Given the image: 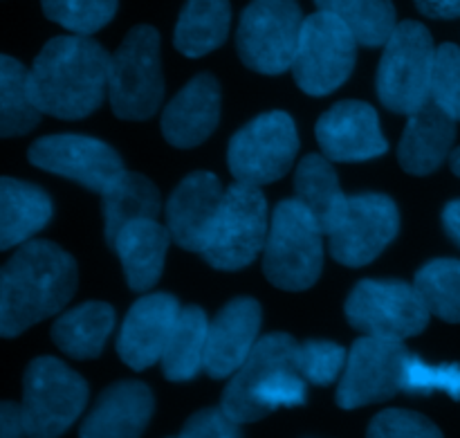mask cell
Returning a JSON list of instances; mask_svg holds the SVG:
<instances>
[{
  "label": "cell",
  "mask_w": 460,
  "mask_h": 438,
  "mask_svg": "<svg viewBox=\"0 0 460 438\" xmlns=\"http://www.w3.org/2000/svg\"><path fill=\"white\" fill-rule=\"evenodd\" d=\"M323 268V229L299 201H283L270 220L263 270L283 291H305Z\"/></svg>",
  "instance_id": "cell-4"
},
{
  "label": "cell",
  "mask_w": 460,
  "mask_h": 438,
  "mask_svg": "<svg viewBox=\"0 0 460 438\" xmlns=\"http://www.w3.org/2000/svg\"><path fill=\"white\" fill-rule=\"evenodd\" d=\"M49 21L75 34L88 36L112 21L117 0H40Z\"/></svg>",
  "instance_id": "cell-33"
},
{
  "label": "cell",
  "mask_w": 460,
  "mask_h": 438,
  "mask_svg": "<svg viewBox=\"0 0 460 438\" xmlns=\"http://www.w3.org/2000/svg\"><path fill=\"white\" fill-rule=\"evenodd\" d=\"M368 438H443L438 427L425 416L404 409H389L373 418Z\"/></svg>",
  "instance_id": "cell-37"
},
{
  "label": "cell",
  "mask_w": 460,
  "mask_h": 438,
  "mask_svg": "<svg viewBox=\"0 0 460 438\" xmlns=\"http://www.w3.org/2000/svg\"><path fill=\"white\" fill-rule=\"evenodd\" d=\"M404 391L407 394H434L445 391L460 400V367L458 364H429L418 355H409L404 367Z\"/></svg>",
  "instance_id": "cell-35"
},
{
  "label": "cell",
  "mask_w": 460,
  "mask_h": 438,
  "mask_svg": "<svg viewBox=\"0 0 460 438\" xmlns=\"http://www.w3.org/2000/svg\"><path fill=\"white\" fill-rule=\"evenodd\" d=\"M171 241L173 238L169 228H162L155 219L135 220L121 229L112 243V250L119 256L126 282L135 292L151 291L160 282Z\"/></svg>",
  "instance_id": "cell-23"
},
{
  "label": "cell",
  "mask_w": 460,
  "mask_h": 438,
  "mask_svg": "<svg viewBox=\"0 0 460 438\" xmlns=\"http://www.w3.org/2000/svg\"><path fill=\"white\" fill-rule=\"evenodd\" d=\"M153 414V394L135 380L117 382L85 416L79 438H139Z\"/></svg>",
  "instance_id": "cell-22"
},
{
  "label": "cell",
  "mask_w": 460,
  "mask_h": 438,
  "mask_svg": "<svg viewBox=\"0 0 460 438\" xmlns=\"http://www.w3.org/2000/svg\"><path fill=\"white\" fill-rule=\"evenodd\" d=\"M112 57L88 36L48 40L30 70V88L40 112L81 120L102 106L111 84Z\"/></svg>",
  "instance_id": "cell-1"
},
{
  "label": "cell",
  "mask_w": 460,
  "mask_h": 438,
  "mask_svg": "<svg viewBox=\"0 0 460 438\" xmlns=\"http://www.w3.org/2000/svg\"><path fill=\"white\" fill-rule=\"evenodd\" d=\"M40 108L36 106L30 88V72L4 54L0 58V135H25L39 124Z\"/></svg>",
  "instance_id": "cell-30"
},
{
  "label": "cell",
  "mask_w": 460,
  "mask_h": 438,
  "mask_svg": "<svg viewBox=\"0 0 460 438\" xmlns=\"http://www.w3.org/2000/svg\"><path fill=\"white\" fill-rule=\"evenodd\" d=\"M52 219V201L43 189L18 180H0V250L21 246Z\"/></svg>",
  "instance_id": "cell-24"
},
{
  "label": "cell",
  "mask_w": 460,
  "mask_h": 438,
  "mask_svg": "<svg viewBox=\"0 0 460 438\" xmlns=\"http://www.w3.org/2000/svg\"><path fill=\"white\" fill-rule=\"evenodd\" d=\"M0 438H30L22 423L21 407L12 403H3L0 407Z\"/></svg>",
  "instance_id": "cell-39"
},
{
  "label": "cell",
  "mask_w": 460,
  "mask_h": 438,
  "mask_svg": "<svg viewBox=\"0 0 460 438\" xmlns=\"http://www.w3.org/2000/svg\"><path fill=\"white\" fill-rule=\"evenodd\" d=\"M436 49L422 22L404 21L395 27L377 67V94L389 111L411 115L431 97Z\"/></svg>",
  "instance_id": "cell-5"
},
{
  "label": "cell",
  "mask_w": 460,
  "mask_h": 438,
  "mask_svg": "<svg viewBox=\"0 0 460 438\" xmlns=\"http://www.w3.org/2000/svg\"><path fill=\"white\" fill-rule=\"evenodd\" d=\"M317 142L332 162L373 160L389 148L377 112L364 102H340L323 112L317 121Z\"/></svg>",
  "instance_id": "cell-16"
},
{
  "label": "cell",
  "mask_w": 460,
  "mask_h": 438,
  "mask_svg": "<svg viewBox=\"0 0 460 438\" xmlns=\"http://www.w3.org/2000/svg\"><path fill=\"white\" fill-rule=\"evenodd\" d=\"M30 162L97 193H106L124 174V162L115 148L85 135H48L36 139L30 147Z\"/></svg>",
  "instance_id": "cell-15"
},
{
  "label": "cell",
  "mask_w": 460,
  "mask_h": 438,
  "mask_svg": "<svg viewBox=\"0 0 460 438\" xmlns=\"http://www.w3.org/2000/svg\"><path fill=\"white\" fill-rule=\"evenodd\" d=\"M431 99L454 120H460V48L445 43L436 49Z\"/></svg>",
  "instance_id": "cell-36"
},
{
  "label": "cell",
  "mask_w": 460,
  "mask_h": 438,
  "mask_svg": "<svg viewBox=\"0 0 460 438\" xmlns=\"http://www.w3.org/2000/svg\"><path fill=\"white\" fill-rule=\"evenodd\" d=\"M443 223L449 238L460 247V201H452L443 211Z\"/></svg>",
  "instance_id": "cell-41"
},
{
  "label": "cell",
  "mask_w": 460,
  "mask_h": 438,
  "mask_svg": "<svg viewBox=\"0 0 460 438\" xmlns=\"http://www.w3.org/2000/svg\"><path fill=\"white\" fill-rule=\"evenodd\" d=\"M88 385L79 373L54 358L27 367L21 416L30 438H58L84 412Z\"/></svg>",
  "instance_id": "cell-8"
},
{
  "label": "cell",
  "mask_w": 460,
  "mask_h": 438,
  "mask_svg": "<svg viewBox=\"0 0 460 438\" xmlns=\"http://www.w3.org/2000/svg\"><path fill=\"white\" fill-rule=\"evenodd\" d=\"M400 214L395 202L382 193H362L346 201L344 211L328 237L335 261L359 268L371 264L398 237Z\"/></svg>",
  "instance_id": "cell-14"
},
{
  "label": "cell",
  "mask_w": 460,
  "mask_h": 438,
  "mask_svg": "<svg viewBox=\"0 0 460 438\" xmlns=\"http://www.w3.org/2000/svg\"><path fill=\"white\" fill-rule=\"evenodd\" d=\"M346 360L349 355L335 342L310 340L299 344V351H296V367L301 376L319 387L332 385L344 373Z\"/></svg>",
  "instance_id": "cell-34"
},
{
  "label": "cell",
  "mask_w": 460,
  "mask_h": 438,
  "mask_svg": "<svg viewBox=\"0 0 460 438\" xmlns=\"http://www.w3.org/2000/svg\"><path fill=\"white\" fill-rule=\"evenodd\" d=\"M238 425L241 423L229 418L223 407L205 409V412H198L196 416L189 418L178 438H241Z\"/></svg>",
  "instance_id": "cell-38"
},
{
  "label": "cell",
  "mask_w": 460,
  "mask_h": 438,
  "mask_svg": "<svg viewBox=\"0 0 460 438\" xmlns=\"http://www.w3.org/2000/svg\"><path fill=\"white\" fill-rule=\"evenodd\" d=\"M319 12L340 18L355 34L359 45H386L395 31V7L391 0H314Z\"/></svg>",
  "instance_id": "cell-31"
},
{
  "label": "cell",
  "mask_w": 460,
  "mask_h": 438,
  "mask_svg": "<svg viewBox=\"0 0 460 438\" xmlns=\"http://www.w3.org/2000/svg\"><path fill=\"white\" fill-rule=\"evenodd\" d=\"M207 333H209V322L205 310L198 306H187L180 310L178 322L162 355V371L169 380H191L205 369Z\"/></svg>",
  "instance_id": "cell-29"
},
{
  "label": "cell",
  "mask_w": 460,
  "mask_h": 438,
  "mask_svg": "<svg viewBox=\"0 0 460 438\" xmlns=\"http://www.w3.org/2000/svg\"><path fill=\"white\" fill-rule=\"evenodd\" d=\"M296 351L299 344L286 333L261 337L225 389V414L236 423H254L279 407L304 405L308 380L296 367Z\"/></svg>",
  "instance_id": "cell-3"
},
{
  "label": "cell",
  "mask_w": 460,
  "mask_h": 438,
  "mask_svg": "<svg viewBox=\"0 0 460 438\" xmlns=\"http://www.w3.org/2000/svg\"><path fill=\"white\" fill-rule=\"evenodd\" d=\"M429 308L416 286L367 279L346 299V319L359 333L382 340H409L425 331Z\"/></svg>",
  "instance_id": "cell-11"
},
{
  "label": "cell",
  "mask_w": 460,
  "mask_h": 438,
  "mask_svg": "<svg viewBox=\"0 0 460 438\" xmlns=\"http://www.w3.org/2000/svg\"><path fill=\"white\" fill-rule=\"evenodd\" d=\"M296 201L314 216L323 234L332 229L344 211L346 201L331 160L323 156H308L301 160L295 175Z\"/></svg>",
  "instance_id": "cell-28"
},
{
  "label": "cell",
  "mask_w": 460,
  "mask_h": 438,
  "mask_svg": "<svg viewBox=\"0 0 460 438\" xmlns=\"http://www.w3.org/2000/svg\"><path fill=\"white\" fill-rule=\"evenodd\" d=\"M454 139H456V120L429 97L416 112L409 115L407 129L400 139V165L413 175L434 174L447 160Z\"/></svg>",
  "instance_id": "cell-21"
},
{
  "label": "cell",
  "mask_w": 460,
  "mask_h": 438,
  "mask_svg": "<svg viewBox=\"0 0 460 438\" xmlns=\"http://www.w3.org/2000/svg\"><path fill=\"white\" fill-rule=\"evenodd\" d=\"M416 7L429 18H460V0H416Z\"/></svg>",
  "instance_id": "cell-40"
},
{
  "label": "cell",
  "mask_w": 460,
  "mask_h": 438,
  "mask_svg": "<svg viewBox=\"0 0 460 438\" xmlns=\"http://www.w3.org/2000/svg\"><path fill=\"white\" fill-rule=\"evenodd\" d=\"M449 166H452L454 174H456L460 178V147L452 153V156H449Z\"/></svg>",
  "instance_id": "cell-42"
},
{
  "label": "cell",
  "mask_w": 460,
  "mask_h": 438,
  "mask_svg": "<svg viewBox=\"0 0 460 438\" xmlns=\"http://www.w3.org/2000/svg\"><path fill=\"white\" fill-rule=\"evenodd\" d=\"M409 355L411 353L404 349L402 342L364 335L355 342L346 360L337 389V405L358 409L404 391V367Z\"/></svg>",
  "instance_id": "cell-13"
},
{
  "label": "cell",
  "mask_w": 460,
  "mask_h": 438,
  "mask_svg": "<svg viewBox=\"0 0 460 438\" xmlns=\"http://www.w3.org/2000/svg\"><path fill=\"white\" fill-rule=\"evenodd\" d=\"M304 21L296 0H252L236 34L243 63L261 75L286 72L295 63Z\"/></svg>",
  "instance_id": "cell-9"
},
{
  "label": "cell",
  "mask_w": 460,
  "mask_h": 438,
  "mask_svg": "<svg viewBox=\"0 0 460 438\" xmlns=\"http://www.w3.org/2000/svg\"><path fill=\"white\" fill-rule=\"evenodd\" d=\"M112 112L121 120H148L164 97L160 61V34L151 25H137L128 31L112 54L111 84Z\"/></svg>",
  "instance_id": "cell-6"
},
{
  "label": "cell",
  "mask_w": 460,
  "mask_h": 438,
  "mask_svg": "<svg viewBox=\"0 0 460 438\" xmlns=\"http://www.w3.org/2000/svg\"><path fill=\"white\" fill-rule=\"evenodd\" d=\"M261 328V306L256 299H234L216 315L207 333V376L229 378L245 364L256 346Z\"/></svg>",
  "instance_id": "cell-19"
},
{
  "label": "cell",
  "mask_w": 460,
  "mask_h": 438,
  "mask_svg": "<svg viewBox=\"0 0 460 438\" xmlns=\"http://www.w3.org/2000/svg\"><path fill=\"white\" fill-rule=\"evenodd\" d=\"M220 117V85L211 75H198L180 90L162 115V133L178 148L205 142Z\"/></svg>",
  "instance_id": "cell-20"
},
{
  "label": "cell",
  "mask_w": 460,
  "mask_h": 438,
  "mask_svg": "<svg viewBox=\"0 0 460 438\" xmlns=\"http://www.w3.org/2000/svg\"><path fill=\"white\" fill-rule=\"evenodd\" d=\"M103 196V234L106 243L112 247L126 225L135 220H151L160 214V193L155 184L139 174H124L112 183Z\"/></svg>",
  "instance_id": "cell-26"
},
{
  "label": "cell",
  "mask_w": 460,
  "mask_h": 438,
  "mask_svg": "<svg viewBox=\"0 0 460 438\" xmlns=\"http://www.w3.org/2000/svg\"><path fill=\"white\" fill-rule=\"evenodd\" d=\"M229 0H187L175 25V48L184 57H205L227 40Z\"/></svg>",
  "instance_id": "cell-27"
},
{
  "label": "cell",
  "mask_w": 460,
  "mask_h": 438,
  "mask_svg": "<svg viewBox=\"0 0 460 438\" xmlns=\"http://www.w3.org/2000/svg\"><path fill=\"white\" fill-rule=\"evenodd\" d=\"M76 288V264L49 241H30L0 274V333L16 337L58 313Z\"/></svg>",
  "instance_id": "cell-2"
},
{
  "label": "cell",
  "mask_w": 460,
  "mask_h": 438,
  "mask_svg": "<svg viewBox=\"0 0 460 438\" xmlns=\"http://www.w3.org/2000/svg\"><path fill=\"white\" fill-rule=\"evenodd\" d=\"M115 326V310L102 301H88L57 319L52 340L66 355L76 360L97 358Z\"/></svg>",
  "instance_id": "cell-25"
},
{
  "label": "cell",
  "mask_w": 460,
  "mask_h": 438,
  "mask_svg": "<svg viewBox=\"0 0 460 438\" xmlns=\"http://www.w3.org/2000/svg\"><path fill=\"white\" fill-rule=\"evenodd\" d=\"M358 39L337 16L317 12L304 21L292 75L313 97H323L346 84L355 67Z\"/></svg>",
  "instance_id": "cell-10"
},
{
  "label": "cell",
  "mask_w": 460,
  "mask_h": 438,
  "mask_svg": "<svg viewBox=\"0 0 460 438\" xmlns=\"http://www.w3.org/2000/svg\"><path fill=\"white\" fill-rule=\"evenodd\" d=\"M299 151L295 120L283 111L263 112L229 142V171L236 183L263 184L283 178Z\"/></svg>",
  "instance_id": "cell-12"
},
{
  "label": "cell",
  "mask_w": 460,
  "mask_h": 438,
  "mask_svg": "<svg viewBox=\"0 0 460 438\" xmlns=\"http://www.w3.org/2000/svg\"><path fill=\"white\" fill-rule=\"evenodd\" d=\"M416 288L431 315L460 324V261H429L416 274Z\"/></svg>",
  "instance_id": "cell-32"
},
{
  "label": "cell",
  "mask_w": 460,
  "mask_h": 438,
  "mask_svg": "<svg viewBox=\"0 0 460 438\" xmlns=\"http://www.w3.org/2000/svg\"><path fill=\"white\" fill-rule=\"evenodd\" d=\"M225 192L227 189L209 171L187 175L178 184L166 205V228L180 247L202 252L223 207Z\"/></svg>",
  "instance_id": "cell-18"
},
{
  "label": "cell",
  "mask_w": 460,
  "mask_h": 438,
  "mask_svg": "<svg viewBox=\"0 0 460 438\" xmlns=\"http://www.w3.org/2000/svg\"><path fill=\"white\" fill-rule=\"evenodd\" d=\"M270 234L268 202L259 187L236 183L225 192L202 259L218 270H241L265 250Z\"/></svg>",
  "instance_id": "cell-7"
},
{
  "label": "cell",
  "mask_w": 460,
  "mask_h": 438,
  "mask_svg": "<svg viewBox=\"0 0 460 438\" xmlns=\"http://www.w3.org/2000/svg\"><path fill=\"white\" fill-rule=\"evenodd\" d=\"M178 299L166 292H155L135 301L121 324L117 351L119 358L135 371L162 362L180 315Z\"/></svg>",
  "instance_id": "cell-17"
}]
</instances>
